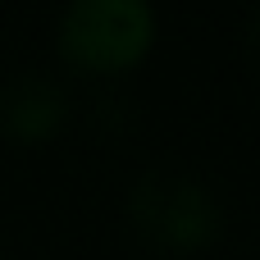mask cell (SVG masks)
Returning <instances> with one entry per match:
<instances>
[{"mask_svg": "<svg viewBox=\"0 0 260 260\" xmlns=\"http://www.w3.org/2000/svg\"><path fill=\"white\" fill-rule=\"evenodd\" d=\"M64 119V91L46 73H14L0 87V128L18 142H41Z\"/></svg>", "mask_w": 260, "mask_h": 260, "instance_id": "cell-3", "label": "cell"}, {"mask_svg": "<svg viewBox=\"0 0 260 260\" xmlns=\"http://www.w3.org/2000/svg\"><path fill=\"white\" fill-rule=\"evenodd\" d=\"M155 41V14L142 0H78L59 18V50L73 69L119 73Z\"/></svg>", "mask_w": 260, "mask_h": 260, "instance_id": "cell-1", "label": "cell"}, {"mask_svg": "<svg viewBox=\"0 0 260 260\" xmlns=\"http://www.w3.org/2000/svg\"><path fill=\"white\" fill-rule=\"evenodd\" d=\"M128 219L146 247L187 256L219 233V206L206 183L187 174H146L128 197Z\"/></svg>", "mask_w": 260, "mask_h": 260, "instance_id": "cell-2", "label": "cell"}, {"mask_svg": "<svg viewBox=\"0 0 260 260\" xmlns=\"http://www.w3.org/2000/svg\"><path fill=\"white\" fill-rule=\"evenodd\" d=\"M251 46H256V55H260V14L251 18Z\"/></svg>", "mask_w": 260, "mask_h": 260, "instance_id": "cell-4", "label": "cell"}]
</instances>
